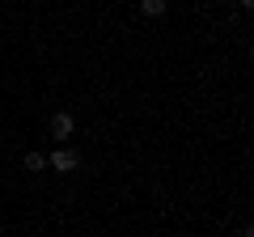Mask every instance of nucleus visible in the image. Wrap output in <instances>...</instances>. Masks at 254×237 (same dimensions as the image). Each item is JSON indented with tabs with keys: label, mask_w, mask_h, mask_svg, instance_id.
I'll list each match as a JSON object with an SVG mask.
<instances>
[{
	"label": "nucleus",
	"mask_w": 254,
	"mask_h": 237,
	"mask_svg": "<svg viewBox=\"0 0 254 237\" xmlns=\"http://www.w3.org/2000/svg\"><path fill=\"white\" fill-rule=\"evenodd\" d=\"M76 165H81V153H76V148H68V144H60L51 157H47V170H55V174H72Z\"/></svg>",
	"instance_id": "f257e3e1"
},
{
	"label": "nucleus",
	"mask_w": 254,
	"mask_h": 237,
	"mask_svg": "<svg viewBox=\"0 0 254 237\" xmlns=\"http://www.w3.org/2000/svg\"><path fill=\"white\" fill-rule=\"evenodd\" d=\"M140 13L144 17H165V0H140Z\"/></svg>",
	"instance_id": "7ed1b4c3"
},
{
	"label": "nucleus",
	"mask_w": 254,
	"mask_h": 237,
	"mask_svg": "<svg viewBox=\"0 0 254 237\" xmlns=\"http://www.w3.org/2000/svg\"><path fill=\"white\" fill-rule=\"evenodd\" d=\"M72 131H76V118L68 115V110H60V115H51V136L60 140V144H68V140H72Z\"/></svg>",
	"instance_id": "f03ea898"
},
{
	"label": "nucleus",
	"mask_w": 254,
	"mask_h": 237,
	"mask_svg": "<svg viewBox=\"0 0 254 237\" xmlns=\"http://www.w3.org/2000/svg\"><path fill=\"white\" fill-rule=\"evenodd\" d=\"M38 170H47V157L43 153H26V174H38Z\"/></svg>",
	"instance_id": "20e7f679"
},
{
	"label": "nucleus",
	"mask_w": 254,
	"mask_h": 237,
	"mask_svg": "<svg viewBox=\"0 0 254 237\" xmlns=\"http://www.w3.org/2000/svg\"><path fill=\"white\" fill-rule=\"evenodd\" d=\"M0 13H4V4H0Z\"/></svg>",
	"instance_id": "0eeeda50"
},
{
	"label": "nucleus",
	"mask_w": 254,
	"mask_h": 237,
	"mask_svg": "<svg viewBox=\"0 0 254 237\" xmlns=\"http://www.w3.org/2000/svg\"><path fill=\"white\" fill-rule=\"evenodd\" d=\"M237 4H242V9H254V0H237Z\"/></svg>",
	"instance_id": "39448f33"
},
{
	"label": "nucleus",
	"mask_w": 254,
	"mask_h": 237,
	"mask_svg": "<svg viewBox=\"0 0 254 237\" xmlns=\"http://www.w3.org/2000/svg\"><path fill=\"white\" fill-rule=\"evenodd\" d=\"M242 237H254V229H250V225H246V229H242Z\"/></svg>",
	"instance_id": "423d86ee"
}]
</instances>
